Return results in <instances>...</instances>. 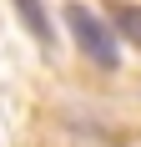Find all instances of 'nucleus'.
<instances>
[{
	"instance_id": "1",
	"label": "nucleus",
	"mask_w": 141,
	"mask_h": 147,
	"mask_svg": "<svg viewBox=\"0 0 141 147\" xmlns=\"http://www.w3.org/2000/svg\"><path fill=\"white\" fill-rule=\"evenodd\" d=\"M66 26H70V41L81 46V56H91L96 66H116V61H121L111 26H106V20H101V15L91 10V5L70 0V5H66Z\"/></svg>"
},
{
	"instance_id": "2",
	"label": "nucleus",
	"mask_w": 141,
	"mask_h": 147,
	"mask_svg": "<svg viewBox=\"0 0 141 147\" xmlns=\"http://www.w3.org/2000/svg\"><path fill=\"white\" fill-rule=\"evenodd\" d=\"M10 5H15V15H20V26H25L30 36H35L45 51H51V46H56V26H51L45 5H41V0H10Z\"/></svg>"
},
{
	"instance_id": "3",
	"label": "nucleus",
	"mask_w": 141,
	"mask_h": 147,
	"mask_svg": "<svg viewBox=\"0 0 141 147\" xmlns=\"http://www.w3.org/2000/svg\"><path fill=\"white\" fill-rule=\"evenodd\" d=\"M111 20H116V30H121L131 46H141V5H131V0H111Z\"/></svg>"
}]
</instances>
